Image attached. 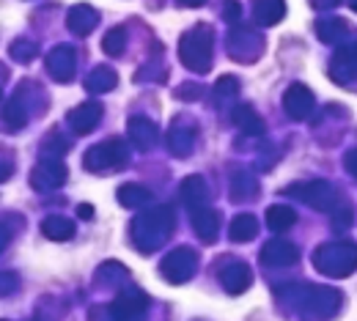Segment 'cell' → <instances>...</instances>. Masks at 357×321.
Returning a JSON list of instances; mask_svg holds the SVG:
<instances>
[{
  "instance_id": "cell-1",
  "label": "cell",
  "mask_w": 357,
  "mask_h": 321,
  "mask_svg": "<svg viewBox=\"0 0 357 321\" xmlns=\"http://www.w3.org/2000/svg\"><path fill=\"white\" fill-rule=\"evenodd\" d=\"M171 230H174V212L168 206H157L143 212L132 223V242L137 250L151 253L171 236Z\"/></svg>"
},
{
  "instance_id": "cell-2",
  "label": "cell",
  "mask_w": 357,
  "mask_h": 321,
  "mask_svg": "<svg viewBox=\"0 0 357 321\" xmlns=\"http://www.w3.org/2000/svg\"><path fill=\"white\" fill-rule=\"evenodd\" d=\"M313 267L327 277H349L357 269V244L327 242L311 256Z\"/></svg>"
},
{
  "instance_id": "cell-3",
  "label": "cell",
  "mask_w": 357,
  "mask_h": 321,
  "mask_svg": "<svg viewBox=\"0 0 357 321\" xmlns=\"http://www.w3.org/2000/svg\"><path fill=\"white\" fill-rule=\"evenodd\" d=\"M289 297H294L303 316H308L313 321L330 319L341 308V294L335 288H327V285H297L289 291Z\"/></svg>"
},
{
  "instance_id": "cell-4",
  "label": "cell",
  "mask_w": 357,
  "mask_h": 321,
  "mask_svg": "<svg viewBox=\"0 0 357 321\" xmlns=\"http://www.w3.org/2000/svg\"><path fill=\"white\" fill-rule=\"evenodd\" d=\"M212 47H215V39H212V28L209 25H198L192 31H187L178 42V58L181 63L195 72V75H206L209 66H212Z\"/></svg>"
},
{
  "instance_id": "cell-5",
  "label": "cell",
  "mask_w": 357,
  "mask_h": 321,
  "mask_svg": "<svg viewBox=\"0 0 357 321\" xmlns=\"http://www.w3.org/2000/svg\"><path fill=\"white\" fill-rule=\"evenodd\" d=\"M146 311H149V297L137 288H127L113 302L91 308V321H143Z\"/></svg>"
},
{
  "instance_id": "cell-6",
  "label": "cell",
  "mask_w": 357,
  "mask_h": 321,
  "mask_svg": "<svg viewBox=\"0 0 357 321\" xmlns=\"http://www.w3.org/2000/svg\"><path fill=\"white\" fill-rule=\"evenodd\" d=\"M130 162V148L124 146V140L110 138L99 146H93L86 151V168L91 173H110V171H124V165Z\"/></svg>"
},
{
  "instance_id": "cell-7",
  "label": "cell",
  "mask_w": 357,
  "mask_h": 321,
  "mask_svg": "<svg viewBox=\"0 0 357 321\" xmlns=\"http://www.w3.org/2000/svg\"><path fill=\"white\" fill-rule=\"evenodd\" d=\"M286 195L308 203L319 212H335V203H338V189L327 182H305V184H291L286 189Z\"/></svg>"
},
{
  "instance_id": "cell-8",
  "label": "cell",
  "mask_w": 357,
  "mask_h": 321,
  "mask_svg": "<svg viewBox=\"0 0 357 321\" xmlns=\"http://www.w3.org/2000/svg\"><path fill=\"white\" fill-rule=\"evenodd\" d=\"M160 269H162V277L168 280V283H187L190 277L195 275V269H198V256H195V250H190V247H176L174 253H168L165 258H162V264H160Z\"/></svg>"
},
{
  "instance_id": "cell-9",
  "label": "cell",
  "mask_w": 357,
  "mask_h": 321,
  "mask_svg": "<svg viewBox=\"0 0 357 321\" xmlns=\"http://www.w3.org/2000/svg\"><path fill=\"white\" fill-rule=\"evenodd\" d=\"M261 49H264L261 36L253 33V31H245V28H236L228 39V52L234 55V61H242V63L256 61L261 55Z\"/></svg>"
},
{
  "instance_id": "cell-10",
  "label": "cell",
  "mask_w": 357,
  "mask_h": 321,
  "mask_svg": "<svg viewBox=\"0 0 357 321\" xmlns=\"http://www.w3.org/2000/svg\"><path fill=\"white\" fill-rule=\"evenodd\" d=\"M330 75H333V80L341 83V86L357 80V45H347L335 52L333 66H330Z\"/></svg>"
},
{
  "instance_id": "cell-11",
  "label": "cell",
  "mask_w": 357,
  "mask_h": 321,
  "mask_svg": "<svg viewBox=\"0 0 357 321\" xmlns=\"http://www.w3.org/2000/svg\"><path fill=\"white\" fill-rule=\"evenodd\" d=\"M283 104H286L289 118H294V121H305V118L313 113V93L308 91L305 86L294 83V86L286 91V96H283Z\"/></svg>"
},
{
  "instance_id": "cell-12",
  "label": "cell",
  "mask_w": 357,
  "mask_h": 321,
  "mask_svg": "<svg viewBox=\"0 0 357 321\" xmlns=\"http://www.w3.org/2000/svg\"><path fill=\"white\" fill-rule=\"evenodd\" d=\"M220 283H223V288L228 291V294L239 297V294H245V291L250 288V283H253V272H250V267H248V264L234 261V264H228L223 272H220Z\"/></svg>"
},
{
  "instance_id": "cell-13",
  "label": "cell",
  "mask_w": 357,
  "mask_h": 321,
  "mask_svg": "<svg viewBox=\"0 0 357 321\" xmlns=\"http://www.w3.org/2000/svg\"><path fill=\"white\" fill-rule=\"evenodd\" d=\"M99 118H102V104L99 102H83V104H77L69 113V127L77 135H89V132H93V127L99 124Z\"/></svg>"
},
{
  "instance_id": "cell-14",
  "label": "cell",
  "mask_w": 357,
  "mask_h": 321,
  "mask_svg": "<svg viewBox=\"0 0 357 321\" xmlns=\"http://www.w3.org/2000/svg\"><path fill=\"white\" fill-rule=\"evenodd\" d=\"M75 66H77V61H75L72 47H55L47 58V69L58 83H69V77L75 75Z\"/></svg>"
},
{
  "instance_id": "cell-15",
  "label": "cell",
  "mask_w": 357,
  "mask_h": 321,
  "mask_svg": "<svg viewBox=\"0 0 357 321\" xmlns=\"http://www.w3.org/2000/svg\"><path fill=\"white\" fill-rule=\"evenodd\" d=\"M261 261L267 267H291L297 261V247L289 239H272L261 250Z\"/></svg>"
},
{
  "instance_id": "cell-16",
  "label": "cell",
  "mask_w": 357,
  "mask_h": 321,
  "mask_svg": "<svg viewBox=\"0 0 357 321\" xmlns=\"http://www.w3.org/2000/svg\"><path fill=\"white\" fill-rule=\"evenodd\" d=\"M178 195H181V203L195 212V209H201L209 201V187H206V182L201 176H187L181 182V187H178Z\"/></svg>"
},
{
  "instance_id": "cell-17",
  "label": "cell",
  "mask_w": 357,
  "mask_h": 321,
  "mask_svg": "<svg viewBox=\"0 0 357 321\" xmlns=\"http://www.w3.org/2000/svg\"><path fill=\"white\" fill-rule=\"evenodd\" d=\"M192 228L204 239V244H212L218 239V233H220V217H218V212L204 209V206L195 209L192 212Z\"/></svg>"
},
{
  "instance_id": "cell-18",
  "label": "cell",
  "mask_w": 357,
  "mask_h": 321,
  "mask_svg": "<svg viewBox=\"0 0 357 321\" xmlns=\"http://www.w3.org/2000/svg\"><path fill=\"white\" fill-rule=\"evenodd\" d=\"M231 118H234V124L245 132V135H264V118L250 107V104H236L234 107V113H231Z\"/></svg>"
},
{
  "instance_id": "cell-19",
  "label": "cell",
  "mask_w": 357,
  "mask_h": 321,
  "mask_svg": "<svg viewBox=\"0 0 357 321\" xmlns=\"http://www.w3.org/2000/svg\"><path fill=\"white\" fill-rule=\"evenodd\" d=\"M63 182H66V168L61 162H42L33 171V187H39V189H52V187H61Z\"/></svg>"
},
{
  "instance_id": "cell-20",
  "label": "cell",
  "mask_w": 357,
  "mask_h": 321,
  "mask_svg": "<svg viewBox=\"0 0 357 321\" xmlns=\"http://www.w3.org/2000/svg\"><path fill=\"white\" fill-rule=\"evenodd\" d=\"M130 138L137 148H151L157 138H160V130H157V124L154 121H149V118H132L130 121Z\"/></svg>"
},
{
  "instance_id": "cell-21",
  "label": "cell",
  "mask_w": 357,
  "mask_h": 321,
  "mask_svg": "<svg viewBox=\"0 0 357 321\" xmlns=\"http://www.w3.org/2000/svg\"><path fill=\"white\" fill-rule=\"evenodd\" d=\"M168 146H171L174 157H187L195 146V130L187 127V124H174L171 132H168Z\"/></svg>"
},
{
  "instance_id": "cell-22",
  "label": "cell",
  "mask_w": 357,
  "mask_h": 321,
  "mask_svg": "<svg viewBox=\"0 0 357 321\" xmlns=\"http://www.w3.org/2000/svg\"><path fill=\"white\" fill-rule=\"evenodd\" d=\"M256 192H259V184L248 171H234L231 173V201L245 203V201L256 198Z\"/></svg>"
},
{
  "instance_id": "cell-23",
  "label": "cell",
  "mask_w": 357,
  "mask_h": 321,
  "mask_svg": "<svg viewBox=\"0 0 357 321\" xmlns=\"http://www.w3.org/2000/svg\"><path fill=\"white\" fill-rule=\"evenodd\" d=\"M286 14V3L283 0H256L253 6V17L259 25H278Z\"/></svg>"
},
{
  "instance_id": "cell-24",
  "label": "cell",
  "mask_w": 357,
  "mask_h": 321,
  "mask_svg": "<svg viewBox=\"0 0 357 321\" xmlns=\"http://www.w3.org/2000/svg\"><path fill=\"white\" fill-rule=\"evenodd\" d=\"M96 22H99V14H96L91 6H77V8L69 14V28H72L75 33H80V36L91 33V31L96 28Z\"/></svg>"
},
{
  "instance_id": "cell-25",
  "label": "cell",
  "mask_w": 357,
  "mask_h": 321,
  "mask_svg": "<svg viewBox=\"0 0 357 321\" xmlns=\"http://www.w3.org/2000/svg\"><path fill=\"white\" fill-rule=\"evenodd\" d=\"M228 233L234 242H250L256 233H259V223L253 214H236L228 226Z\"/></svg>"
},
{
  "instance_id": "cell-26",
  "label": "cell",
  "mask_w": 357,
  "mask_h": 321,
  "mask_svg": "<svg viewBox=\"0 0 357 321\" xmlns=\"http://www.w3.org/2000/svg\"><path fill=\"white\" fill-rule=\"evenodd\" d=\"M116 72L110 69V66H96L93 72H91L89 83H86V88H89L91 93H107L116 88Z\"/></svg>"
},
{
  "instance_id": "cell-27",
  "label": "cell",
  "mask_w": 357,
  "mask_h": 321,
  "mask_svg": "<svg viewBox=\"0 0 357 321\" xmlns=\"http://www.w3.org/2000/svg\"><path fill=\"white\" fill-rule=\"evenodd\" d=\"M149 201H151V192L146 187H140V184H124L119 189V203L127 206V209H137V206H143Z\"/></svg>"
},
{
  "instance_id": "cell-28",
  "label": "cell",
  "mask_w": 357,
  "mask_h": 321,
  "mask_svg": "<svg viewBox=\"0 0 357 321\" xmlns=\"http://www.w3.org/2000/svg\"><path fill=\"white\" fill-rule=\"evenodd\" d=\"M316 31H319L321 42L333 45V42H338V39H344V36L349 33V25H347L344 19H338V17H330V19H321V22L316 25Z\"/></svg>"
},
{
  "instance_id": "cell-29",
  "label": "cell",
  "mask_w": 357,
  "mask_h": 321,
  "mask_svg": "<svg viewBox=\"0 0 357 321\" xmlns=\"http://www.w3.org/2000/svg\"><path fill=\"white\" fill-rule=\"evenodd\" d=\"M42 230H45L47 239H55V242H63V239H72V233H75V226H72V220H66V217H47L45 223H42Z\"/></svg>"
},
{
  "instance_id": "cell-30",
  "label": "cell",
  "mask_w": 357,
  "mask_h": 321,
  "mask_svg": "<svg viewBox=\"0 0 357 321\" xmlns=\"http://www.w3.org/2000/svg\"><path fill=\"white\" fill-rule=\"evenodd\" d=\"M297 223V214H294V209H289V206H269L267 209V226L272 230H286L291 228Z\"/></svg>"
},
{
  "instance_id": "cell-31",
  "label": "cell",
  "mask_w": 357,
  "mask_h": 321,
  "mask_svg": "<svg viewBox=\"0 0 357 321\" xmlns=\"http://www.w3.org/2000/svg\"><path fill=\"white\" fill-rule=\"evenodd\" d=\"M102 49L107 52V55H121L124 49H127V31L124 28H113L105 39H102Z\"/></svg>"
},
{
  "instance_id": "cell-32",
  "label": "cell",
  "mask_w": 357,
  "mask_h": 321,
  "mask_svg": "<svg viewBox=\"0 0 357 321\" xmlns=\"http://www.w3.org/2000/svg\"><path fill=\"white\" fill-rule=\"evenodd\" d=\"M3 121H8V127H11V130H20V127H22L25 116H22V110H20V104H17V102H11V104L3 110Z\"/></svg>"
},
{
  "instance_id": "cell-33",
  "label": "cell",
  "mask_w": 357,
  "mask_h": 321,
  "mask_svg": "<svg viewBox=\"0 0 357 321\" xmlns=\"http://www.w3.org/2000/svg\"><path fill=\"white\" fill-rule=\"evenodd\" d=\"M215 91H218V96L231 99V96H236V93H239V83H236V77H220V80H218V86H215Z\"/></svg>"
},
{
  "instance_id": "cell-34",
  "label": "cell",
  "mask_w": 357,
  "mask_h": 321,
  "mask_svg": "<svg viewBox=\"0 0 357 321\" xmlns=\"http://www.w3.org/2000/svg\"><path fill=\"white\" fill-rule=\"evenodd\" d=\"M11 55H14L17 61H31V58L36 55V47L25 45V42H17V45L11 47Z\"/></svg>"
},
{
  "instance_id": "cell-35",
  "label": "cell",
  "mask_w": 357,
  "mask_h": 321,
  "mask_svg": "<svg viewBox=\"0 0 357 321\" xmlns=\"http://www.w3.org/2000/svg\"><path fill=\"white\" fill-rule=\"evenodd\" d=\"M352 223V209H341L335 217H333V228H347Z\"/></svg>"
},
{
  "instance_id": "cell-36",
  "label": "cell",
  "mask_w": 357,
  "mask_h": 321,
  "mask_svg": "<svg viewBox=\"0 0 357 321\" xmlns=\"http://www.w3.org/2000/svg\"><path fill=\"white\" fill-rule=\"evenodd\" d=\"M239 14H242V6H239L236 0H228V3L223 6V17H228L231 22H234V19H239Z\"/></svg>"
},
{
  "instance_id": "cell-37",
  "label": "cell",
  "mask_w": 357,
  "mask_h": 321,
  "mask_svg": "<svg viewBox=\"0 0 357 321\" xmlns=\"http://www.w3.org/2000/svg\"><path fill=\"white\" fill-rule=\"evenodd\" d=\"M17 288V277L14 275H0V294H11Z\"/></svg>"
},
{
  "instance_id": "cell-38",
  "label": "cell",
  "mask_w": 357,
  "mask_h": 321,
  "mask_svg": "<svg viewBox=\"0 0 357 321\" xmlns=\"http://www.w3.org/2000/svg\"><path fill=\"white\" fill-rule=\"evenodd\" d=\"M344 165H347L349 176H355V179H357V148H352V151L344 157Z\"/></svg>"
},
{
  "instance_id": "cell-39",
  "label": "cell",
  "mask_w": 357,
  "mask_h": 321,
  "mask_svg": "<svg viewBox=\"0 0 357 321\" xmlns=\"http://www.w3.org/2000/svg\"><path fill=\"white\" fill-rule=\"evenodd\" d=\"M201 93V88L198 86H184V88H178L176 96H181V99H187V96H198Z\"/></svg>"
},
{
  "instance_id": "cell-40",
  "label": "cell",
  "mask_w": 357,
  "mask_h": 321,
  "mask_svg": "<svg viewBox=\"0 0 357 321\" xmlns=\"http://www.w3.org/2000/svg\"><path fill=\"white\" fill-rule=\"evenodd\" d=\"M316 3V8H321V11H327V8H333V6H338L341 0H313Z\"/></svg>"
},
{
  "instance_id": "cell-41",
  "label": "cell",
  "mask_w": 357,
  "mask_h": 321,
  "mask_svg": "<svg viewBox=\"0 0 357 321\" xmlns=\"http://www.w3.org/2000/svg\"><path fill=\"white\" fill-rule=\"evenodd\" d=\"M77 212H80V217H83V220H91V217H93V206H89V203H80V209H77Z\"/></svg>"
},
{
  "instance_id": "cell-42",
  "label": "cell",
  "mask_w": 357,
  "mask_h": 321,
  "mask_svg": "<svg viewBox=\"0 0 357 321\" xmlns=\"http://www.w3.org/2000/svg\"><path fill=\"white\" fill-rule=\"evenodd\" d=\"M8 176H11V162H6V165L0 162V182H3V179H8Z\"/></svg>"
},
{
  "instance_id": "cell-43",
  "label": "cell",
  "mask_w": 357,
  "mask_h": 321,
  "mask_svg": "<svg viewBox=\"0 0 357 321\" xmlns=\"http://www.w3.org/2000/svg\"><path fill=\"white\" fill-rule=\"evenodd\" d=\"M181 6H190V8H195V6H204L206 0H178Z\"/></svg>"
},
{
  "instance_id": "cell-44",
  "label": "cell",
  "mask_w": 357,
  "mask_h": 321,
  "mask_svg": "<svg viewBox=\"0 0 357 321\" xmlns=\"http://www.w3.org/2000/svg\"><path fill=\"white\" fill-rule=\"evenodd\" d=\"M6 244H8V230H3V228H0V250H3Z\"/></svg>"
},
{
  "instance_id": "cell-45",
  "label": "cell",
  "mask_w": 357,
  "mask_h": 321,
  "mask_svg": "<svg viewBox=\"0 0 357 321\" xmlns=\"http://www.w3.org/2000/svg\"><path fill=\"white\" fill-rule=\"evenodd\" d=\"M352 8H355V11H357V0H352Z\"/></svg>"
}]
</instances>
